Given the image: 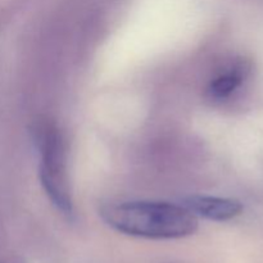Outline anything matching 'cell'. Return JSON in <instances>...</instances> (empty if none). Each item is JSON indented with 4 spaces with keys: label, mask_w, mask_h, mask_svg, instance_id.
<instances>
[{
    "label": "cell",
    "mask_w": 263,
    "mask_h": 263,
    "mask_svg": "<svg viewBox=\"0 0 263 263\" xmlns=\"http://www.w3.org/2000/svg\"><path fill=\"white\" fill-rule=\"evenodd\" d=\"M185 207L192 211L195 216L212 221H229L236 217L243 211V205L239 200L230 198L205 197V195H192L185 199Z\"/></svg>",
    "instance_id": "cell-3"
},
{
    "label": "cell",
    "mask_w": 263,
    "mask_h": 263,
    "mask_svg": "<svg viewBox=\"0 0 263 263\" xmlns=\"http://www.w3.org/2000/svg\"><path fill=\"white\" fill-rule=\"evenodd\" d=\"M35 140L41 156V185L54 205L64 215H71L72 200L67 184L64 146L61 134L55 126L45 121L36 125Z\"/></svg>",
    "instance_id": "cell-2"
},
{
    "label": "cell",
    "mask_w": 263,
    "mask_h": 263,
    "mask_svg": "<svg viewBox=\"0 0 263 263\" xmlns=\"http://www.w3.org/2000/svg\"><path fill=\"white\" fill-rule=\"evenodd\" d=\"M246 69L243 64H236L230 71L217 76L208 86V94L217 100L230 97L246 79Z\"/></svg>",
    "instance_id": "cell-4"
},
{
    "label": "cell",
    "mask_w": 263,
    "mask_h": 263,
    "mask_svg": "<svg viewBox=\"0 0 263 263\" xmlns=\"http://www.w3.org/2000/svg\"><path fill=\"white\" fill-rule=\"evenodd\" d=\"M100 217L113 230L145 239H181L193 235L198 218L186 207L166 202H125L104 205Z\"/></svg>",
    "instance_id": "cell-1"
}]
</instances>
